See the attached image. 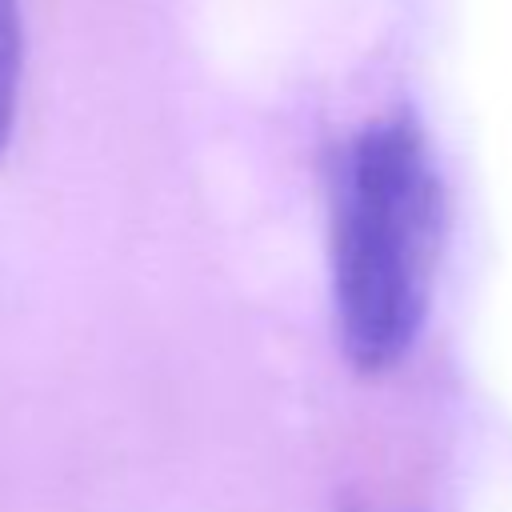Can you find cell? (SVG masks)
I'll return each mask as SVG.
<instances>
[{"label": "cell", "instance_id": "2", "mask_svg": "<svg viewBox=\"0 0 512 512\" xmlns=\"http://www.w3.org/2000/svg\"><path fill=\"white\" fill-rule=\"evenodd\" d=\"M20 80H24V24L20 0H0V156L16 128L20 108Z\"/></svg>", "mask_w": 512, "mask_h": 512}, {"label": "cell", "instance_id": "1", "mask_svg": "<svg viewBox=\"0 0 512 512\" xmlns=\"http://www.w3.org/2000/svg\"><path fill=\"white\" fill-rule=\"evenodd\" d=\"M440 236V184L408 120L364 128L336 180L332 292L344 356L388 372L412 348Z\"/></svg>", "mask_w": 512, "mask_h": 512}]
</instances>
